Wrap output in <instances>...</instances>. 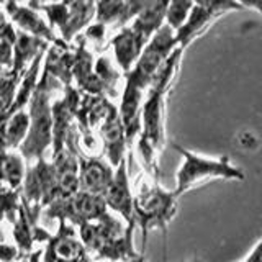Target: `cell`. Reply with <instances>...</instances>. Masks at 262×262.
<instances>
[{
	"label": "cell",
	"mask_w": 262,
	"mask_h": 262,
	"mask_svg": "<svg viewBox=\"0 0 262 262\" xmlns=\"http://www.w3.org/2000/svg\"><path fill=\"white\" fill-rule=\"evenodd\" d=\"M184 49L176 48L167 61L162 64L158 76L154 77L147 97L141 105V131H139L138 149L146 170L152 176V180H159V152L164 146V110L166 97L179 69Z\"/></svg>",
	"instance_id": "obj_1"
},
{
	"label": "cell",
	"mask_w": 262,
	"mask_h": 262,
	"mask_svg": "<svg viewBox=\"0 0 262 262\" xmlns=\"http://www.w3.org/2000/svg\"><path fill=\"white\" fill-rule=\"evenodd\" d=\"M136 225H123L118 218L106 211L94 223L79 226L80 243L95 259L106 262H123L138 256L133 234Z\"/></svg>",
	"instance_id": "obj_2"
},
{
	"label": "cell",
	"mask_w": 262,
	"mask_h": 262,
	"mask_svg": "<svg viewBox=\"0 0 262 262\" xmlns=\"http://www.w3.org/2000/svg\"><path fill=\"white\" fill-rule=\"evenodd\" d=\"M61 82L43 71L30 100V129L20 146L21 158L27 161L45 159V152L53 146V113L49 95L61 89Z\"/></svg>",
	"instance_id": "obj_3"
},
{
	"label": "cell",
	"mask_w": 262,
	"mask_h": 262,
	"mask_svg": "<svg viewBox=\"0 0 262 262\" xmlns=\"http://www.w3.org/2000/svg\"><path fill=\"white\" fill-rule=\"evenodd\" d=\"M177 213V196L174 192H166L156 180H143L133 195V220L141 228L143 249L146 248L147 233L151 229L167 231V225Z\"/></svg>",
	"instance_id": "obj_4"
},
{
	"label": "cell",
	"mask_w": 262,
	"mask_h": 262,
	"mask_svg": "<svg viewBox=\"0 0 262 262\" xmlns=\"http://www.w3.org/2000/svg\"><path fill=\"white\" fill-rule=\"evenodd\" d=\"M172 147L182 156V166L177 170V185L176 196L190 190L192 187L199 185L210 179H223V180H244V172L231 164L228 156L220 159H210L205 156H199L179 144H172Z\"/></svg>",
	"instance_id": "obj_5"
},
{
	"label": "cell",
	"mask_w": 262,
	"mask_h": 262,
	"mask_svg": "<svg viewBox=\"0 0 262 262\" xmlns=\"http://www.w3.org/2000/svg\"><path fill=\"white\" fill-rule=\"evenodd\" d=\"M36 12H43L51 27L61 31L64 43H69L77 36V33L85 28L95 16L94 2H61V4H27Z\"/></svg>",
	"instance_id": "obj_6"
},
{
	"label": "cell",
	"mask_w": 262,
	"mask_h": 262,
	"mask_svg": "<svg viewBox=\"0 0 262 262\" xmlns=\"http://www.w3.org/2000/svg\"><path fill=\"white\" fill-rule=\"evenodd\" d=\"M108 211L103 196L90 195L85 192H77L69 199L56 200L41 211L46 220L66 221L72 226H82L85 223H94L102 215Z\"/></svg>",
	"instance_id": "obj_7"
},
{
	"label": "cell",
	"mask_w": 262,
	"mask_h": 262,
	"mask_svg": "<svg viewBox=\"0 0 262 262\" xmlns=\"http://www.w3.org/2000/svg\"><path fill=\"white\" fill-rule=\"evenodd\" d=\"M241 8H243L241 4H234V2H196L193 4L190 15H188L184 27L179 31H176L177 46L185 49L196 36L202 35L218 16L231 10H241Z\"/></svg>",
	"instance_id": "obj_8"
},
{
	"label": "cell",
	"mask_w": 262,
	"mask_h": 262,
	"mask_svg": "<svg viewBox=\"0 0 262 262\" xmlns=\"http://www.w3.org/2000/svg\"><path fill=\"white\" fill-rule=\"evenodd\" d=\"M82 100V94L74 85L64 87V97L56 100L51 105L53 113V158L59 154L66 147L71 129L74 128V118H76L77 108Z\"/></svg>",
	"instance_id": "obj_9"
},
{
	"label": "cell",
	"mask_w": 262,
	"mask_h": 262,
	"mask_svg": "<svg viewBox=\"0 0 262 262\" xmlns=\"http://www.w3.org/2000/svg\"><path fill=\"white\" fill-rule=\"evenodd\" d=\"M46 244L43 262H92L84 244L77 237L76 229L66 221H59L57 234L51 236Z\"/></svg>",
	"instance_id": "obj_10"
},
{
	"label": "cell",
	"mask_w": 262,
	"mask_h": 262,
	"mask_svg": "<svg viewBox=\"0 0 262 262\" xmlns=\"http://www.w3.org/2000/svg\"><path fill=\"white\" fill-rule=\"evenodd\" d=\"M113 170L108 162L98 156L79 154V190L103 196L112 184Z\"/></svg>",
	"instance_id": "obj_11"
},
{
	"label": "cell",
	"mask_w": 262,
	"mask_h": 262,
	"mask_svg": "<svg viewBox=\"0 0 262 262\" xmlns=\"http://www.w3.org/2000/svg\"><path fill=\"white\" fill-rule=\"evenodd\" d=\"M106 208L120 213L126 220L128 225H135L133 220V192H131L128 172H126V159L121 161L117 170L113 172L112 184L106 188L103 195Z\"/></svg>",
	"instance_id": "obj_12"
},
{
	"label": "cell",
	"mask_w": 262,
	"mask_h": 262,
	"mask_svg": "<svg viewBox=\"0 0 262 262\" xmlns=\"http://www.w3.org/2000/svg\"><path fill=\"white\" fill-rule=\"evenodd\" d=\"M147 43H149V41L139 35L131 25L120 30L117 35L110 39L108 45L113 48L115 59H117V64L120 66L123 74H128L135 68L136 61L139 59V56L144 51Z\"/></svg>",
	"instance_id": "obj_13"
},
{
	"label": "cell",
	"mask_w": 262,
	"mask_h": 262,
	"mask_svg": "<svg viewBox=\"0 0 262 262\" xmlns=\"http://www.w3.org/2000/svg\"><path fill=\"white\" fill-rule=\"evenodd\" d=\"M100 138L103 143V152L108 158L110 166L117 167L121 161H125V151H126V136L125 129H123L118 108L112 106L108 115L105 117V120L100 123Z\"/></svg>",
	"instance_id": "obj_14"
},
{
	"label": "cell",
	"mask_w": 262,
	"mask_h": 262,
	"mask_svg": "<svg viewBox=\"0 0 262 262\" xmlns=\"http://www.w3.org/2000/svg\"><path fill=\"white\" fill-rule=\"evenodd\" d=\"M2 7L5 8V12L12 18V21L21 30V33H27L30 36L39 38L51 45L59 39L53 33V28L41 18L39 13L36 10H33V8H30L28 5L7 2V4H2Z\"/></svg>",
	"instance_id": "obj_15"
},
{
	"label": "cell",
	"mask_w": 262,
	"mask_h": 262,
	"mask_svg": "<svg viewBox=\"0 0 262 262\" xmlns=\"http://www.w3.org/2000/svg\"><path fill=\"white\" fill-rule=\"evenodd\" d=\"M146 2H100L95 4V23L115 25L113 28L123 30L129 20H135L138 13L143 10Z\"/></svg>",
	"instance_id": "obj_16"
},
{
	"label": "cell",
	"mask_w": 262,
	"mask_h": 262,
	"mask_svg": "<svg viewBox=\"0 0 262 262\" xmlns=\"http://www.w3.org/2000/svg\"><path fill=\"white\" fill-rule=\"evenodd\" d=\"M43 71L64 84V87L72 85V49L61 38L48 48Z\"/></svg>",
	"instance_id": "obj_17"
},
{
	"label": "cell",
	"mask_w": 262,
	"mask_h": 262,
	"mask_svg": "<svg viewBox=\"0 0 262 262\" xmlns=\"http://www.w3.org/2000/svg\"><path fill=\"white\" fill-rule=\"evenodd\" d=\"M48 51V43L39 38L30 36L27 33L18 31L13 45V66L12 74L23 77L27 72V66L36 59V56Z\"/></svg>",
	"instance_id": "obj_18"
},
{
	"label": "cell",
	"mask_w": 262,
	"mask_h": 262,
	"mask_svg": "<svg viewBox=\"0 0 262 262\" xmlns=\"http://www.w3.org/2000/svg\"><path fill=\"white\" fill-rule=\"evenodd\" d=\"M25 164L20 154L7 152L4 161L0 162V184L10 190H21L25 179Z\"/></svg>",
	"instance_id": "obj_19"
},
{
	"label": "cell",
	"mask_w": 262,
	"mask_h": 262,
	"mask_svg": "<svg viewBox=\"0 0 262 262\" xmlns=\"http://www.w3.org/2000/svg\"><path fill=\"white\" fill-rule=\"evenodd\" d=\"M30 129V117L23 110L12 115L4 125V139L7 149H15L23 144Z\"/></svg>",
	"instance_id": "obj_20"
},
{
	"label": "cell",
	"mask_w": 262,
	"mask_h": 262,
	"mask_svg": "<svg viewBox=\"0 0 262 262\" xmlns=\"http://www.w3.org/2000/svg\"><path fill=\"white\" fill-rule=\"evenodd\" d=\"M13 237L16 243V248L21 254H28L31 252L35 241H33V225L30 223V220L25 213V208L20 205L18 210V216L13 223Z\"/></svg>",
	"instance_id": "obj_21"
},
{
	"label": "cell",
	"mask_w": 262,
	"mask_h": 262,
	"mask_svg": "<svg viewBox=\"0 0 262 262\" xmlns=\"http://www.w3.org/2000/svg\"><path fill=\"white\" fill-rule=\"evenodd\" d=\"M192 7L193 2H170L166 10V21H164V25H167L172 31H179L187 21Z\"/></svg>",
	"instance_id": "obj_22"
},
{
	"label": "cell",
	"mask_w": 262,
	"mask_h": 262,
	"mask_svg": "<svg viewBox=\"0 0 262 262\" xmlns=\"http://www.w3.org/2000/svg\"><path fill=\"white\" fill-rule=\"evenodd\" d=\"M20 256L21 252L16 246L0 243V262H15L20 259Z\"/></svg>",
	"instance_id": "obj_23"
},
{
	"label": "cell",
	"mask_w": 262,
	"mask_h": 262,
	"mask_svg": "<svg viewBox=\"0 0 262 262\" xmlns=\"http://www.w3.org/2000/svg\"><path fill=\"white\" fill-rule=\"evenodd\" d=\"M105 33H106V28L103 27V25H92V27H89L84 33V38L85 39H90L94 41V43L97 45H102V41L105 39Z\"/></svg>",
	"instance_id": "obj_24"
},
{
	"label": "cell",
	"mask_w": 262,
	"mask_h": 262,
	"mask_svg": "<svg viewBox=\"0 0 262 262\" xmlns=\"http://www.w3.org/2000/svg\"><path fill=\"white\" fill-rule=\"evenodd\" d=\"M41 256H43V249H39L36 252H28V254H21L18 260L15 262H39Z\"/></svg>",
	"instance_id": "obj_25"
},
{
	"label": "cell",
	"mask_w": 262,
	"mask_h": 262,
	"mask_svg": "<svg viewBox=\"0 0 262 262\" xmlns=\"http://www.w3.org/2000/svg\"><path fill=\"white\" fill-rule=\"evenodd\" d=\"M243 5V8H257V10L262 13V2H252V4H241Z\"/></svg>",
	"instance_id": "obj_26"
},
{
	"label": "cell",
	"mask_w": 262,
	"mask_h": 262,
	"mask_svg": "<svg viewBox=\"0 0 262 262\" xmlns=\"http://www.w3.org/2000/svg\"><path fill=\"white\" fill-rule=\"evenodd\" d=\"M123 262H146V260H144V254L141 252V254H138V256L131 257V259H128V260H123Z\"/></svg>",
	"instance_id": "obj_27"
},
{
	"label": "cell",
	"mask_w": 262,
	"mask_h": 262,
	"mask_svg": "<svg viewBox=\"0 0 262 262\" xmlns=\"http://www.w3.org/2000/svg\"><path fill=\"white\" fill-rule=\"evenodd\" d=\"M4 220V216H2V213H0V221ZM4 239H5V236H4V231H2V228H0V243H4Z\"/></svg>",
	"instance_id": "obj_28"
},
{
	"label": "cell",
	"mask_w": 262,
	"mask_h": 262,
	"mask_svg": "<svg viewBox=\"0 0 262 262\" xmlns=\"http://www.w3.org/2000/svg\"><path fill=\"white\" fill-rule=\"evenodd\" d=\"M0 8H2V4H0ZM2 20H5V16H4V12L0 10V21H2Z\"/></svg>",
	"instance_id": "obj_29"
},
{
	"label": "cell",
	"mask_w": 262,
	"mask_h": 262,
	"mask_svg": "<svg viewBox=\"0 0 262 262\" xmlns=\"http://www.w3.org/2000/svg\"><path fill=\"white\" fill-rule=\"evenodd\" d=\"M188 262H203L202 259H192V260H188Z\"/></svg>",
	"instance_id": "obj_30"
}]
</instances>
